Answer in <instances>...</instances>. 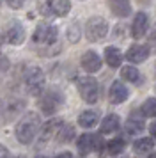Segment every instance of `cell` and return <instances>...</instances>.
<instances>
[{"instance_id":"obj_1","label":"cell","mask_w":156,"mask_h":158,"mask_svg":"<svg viewBox=\"0 0 156 158\" xmlns=\"http://www.w3.org/2000/svg\"><path fill=\"white\" fill-rule=\"evenodd\" d=\"M41 130V119L37 112H27L16 124V139L21 144H30Z\"/></svg>"},{"instance_id":"obj_2","label":"cell","mask_w":156,"mask_h":158,"mask_svg":"<svg viewBox=\"0 0 156 158\" xmlns=\"http://www.w3.org/2000/svg\"><path fill=\"white\" fill-rule=\"evenodd\" d=\"M57 36H59V30L53 25H48V23H41L37 25L32 34V41L39 46H50L57 41Z\"/></svg>"},{"instance_id":"obj_3","label":"cell","mask_w":156,"mask_h":158,"mask_svg":"<svg viewBox=\"0 0 156 158\" xmlns=\"http://www.w3.org/2000/svg\"><path fill=\"white\" fill-rule=\"evenodd\" d=\"M78 93L82 100L87 103H96L99 98V85L92 77H82L78 78Z\"/></svg>"},{"instance_id":"obj_4","label":"cell","mask_w":156,"mask_h":158,"mask_svg":"<svg viewBox=\"0 0 156 158\" xmlns=\"http://www.w3.org/2000/svg\"><path fill=\"white\" fill-rule=\"evenodd\" d=\"M23 82H25V87L30 94L34 96H39L44 87V73L41 71V68H30L27 69L25 77H23Z\"/></svg>"},{"instance_id":"obj_5","label":"cell","mask_w":156,"mask_h":158,"mask_svg":"<svg viewBox=\"0 0 156 158\" xmlns=\"http://www.w3.org/2000/svg\"><path fill=\"white\" fill-rule=\"evenodd\" d=\"M108 34V23L105 18L101 16H94L91 18L87 25H85V36L89 41H99Z\"/></svg>"},{"instance_id":"obj_6","label":"cell","mask_w":156,"mask_h":158,"mask_svg":"<svg viewBox=\"0 0 156 158\" xmlns=\"http://www.w3.org/2000/svg\"><path fill=\"white\" fill-rule=\"evenodd\" d=\"M43 15H55V16H66L71 9L69 0H43L39 6Z\"/></svg>"},{"instance_id":"obj_7","label":"cell","mask_w":156,"mask_h":158,"mask_svg":"<svg viewBox=\"0 0 156 158\" xmlns=\"http://www.w3.org/2000/svg\"><path fill=\"white\" fill-rule=\"evenodd\" d=\"M78 151L82 153V155H87V153H91V151H98L99 156H105L103 155V142H101V137L99 135H91V133H85L78 139Z\"/></svg>"},{"instance_id":"obj_8","label":"cell","mask_w":156,"mask_h":158,"mask_svg":"<svg viewBox=\"0 0 156 158\" xmlns=\"http://www.w3.org/2000/svg\"><path fill=\"white\" fill-rule=\"evenodd\" d=\"M62 105V94L57 91H48L46 94H43L39 100V107L44 114H53L57 112V108Z\"/></svg>"},{"instance_id":"obj_9","label":"cell","mask_w":156,"mask_h":158,"mask_svg":"<svg viewBox=\"0 0 156 158\" xmlns=\"http://www.w3.org/2000/svg\"><path fill=\"white\" fill-rule=\"evenodd\" d=\"M6 41L9 44H14V46H18L25 41V29H23V25L20 22H11L7 25V30H6Z\"/></svg>"},{"instance_id":"obj_10","label":"cell","mask_w":156,"mask_h":158,"mask_svg":"<svg viewBox=\"0 0 156 158\" xmlns=\"http://www.w3.org/2000/svg\"><path fill=\"white\" fill-rule=\"evenodd\" d=\"M62 124H64L62 119L55 117V119H50L44 126H41V130H39V140H41V144H46L48 140H51L53 135H57L59 130L62 128Z\"/></svg>"},{"instance_id":"obj_11","label":"cell","mask_w":156,"mask_h":158,"mask_svg":"<svg viewBox=\"0 0 156 158\" xmlns=\"http://www.w3.org/2000/svg\"><path fill=\"white\" fill-rule=\"evenodd\" d=\"M82 68H84L87 73H98L99 69H101V59H99V55L96 53V52L92 50H87L82 55Z\"/></svg>"},{"instance_id":"obj_12","label":"cell","mask_w":156,"mask_h":158,"mask_svg":"<svg viewBox=\"0 0 156 158\" xmlns=\"http://www.w3.org/2000/svg\"><path fill=\"white\" fill-rule=\"evenodd\" d=\"M147 57H149V46H146V44H133L126 52V59L133 64H140Z\"/></svg>"},{"instance_id":"obj_13","label":"cell","mask_w":156,"mask_h":158,"mask_svg":"<svg viewBox=\"0 0 156 158\" xmlns=\"http://www.w3.org/2000/svg\"><path fill=\"white\" fill-rule=\"evenodd\" d=\"M126 98H128L126 85L115 80L112 85H110V91H108V100H110V103H113V105H121L122 101H126Z\"/></svg>"},{"instance_id":"obj_14","label":"cell","mask_w":156,"mask_h":158,"mask_svg":"<svg viewBox=\"0 0 156 158\" xmlns=\"http://www.w3.org/2000/svg\"><path fill=\"white\" fill-rule=\"evenodd\" d=\"M147 25H149V18L146 13H137L133 20V25H131V34H133L135 39H140L144 37V34L147 32Z\"/></svg>"},{"instance_id":"obj_15","label":"cell","mask_w":156,"mask_h":158,"mask_svg":"<svg viewBox=\"0 0 156 158\" xmlns=\"http://www.w3.org/2000/svg\"><path fill=\"white\" fill-rule=\"evenodd\" d=\"M108 7H110V11L113 15L119 16V18H126L131 13L129 0H108Z\"/></svg>"},{"instance_id":"obj_16","label":"cell","mask_w":156,"mask_h":158,"mask_svg":"<svg viewBox=\"0 0 156 158\" xmlns=\"http://www.w3.org/2000/svg\"><path fill=\"white\" fill-rule=\"evenodd\" d=\"M98 121H99V114L96 110H85L78 115V124L84 126V128H92V126L98 124Z\"/></svg>"},{"instance_id":"obj_17","label":"cell","mask_w":156,"mask_h":158,"mask_svg":"<svg viewBox=\"0 0 156 158\" xmlns=\"http://www.w3.org/2000/svg\"><path fill=\"white\" fill-rule=\"evenodd\" d=\"M105 59H106V64L110 68H119L121 62H122V53H121L119 48L115 46H106L105 48Z\"/></svg>"},{"instance_id":"obj_18","label":"cell","mask_w":156,"mask_h":158,"mask_svg":"<svg viewBox=\"0 0 156 158\" xmlns=\"http://www.w3.org/2000/svg\"><path fill=\"white\" fill-rule=\"evenodd\" d=\"M121 126V119H119V115H115V114H110V115H106L105 119L101 121V133H113V131H117Z\"/></svg>"},{"instance_id":"obj_19","label":"cell","mask_w":156,"mask_h":158,"mask_svg":"<svg viewBox=\"0 0 156 158\" xmlns=\"http://www.w3.org/2000/svg\"><path fill=\"white\" fill-rule=\"evenodd\" d=\"M153 148H154V140H153L151 137L138 139V140H135V144H133L135 153H138V155H146L149 151H153Z\"/></svg>"},{"instance_id":"obj_20","label":"cell","mask_w":156,"mask_h":158,"mask_svg":"<svg viewBox=\"0 0 156 158\" xmlns=\"http://www.w3.org/2000/svg\"><path fill=\"white\" fill-rule=\"evenodd\" d=\"M144 119L142 117H129L126 121V131L129 133V135H138V133H142L144 131Z\"/></svg>"},{"instance_id":"obj_21","label":"cell","mask_w":156,"mask_h":158,"mask_svg":"<svg viewBox=\"0 0 156 158\" xmlns=\"http://www.w3.org/2000/svg\"><path fill=\"white\" fill-rule=\"evenodd\" d=\"M57 139H59L60 144L71 142V140L75 139V126H71V124H62V128L59 130V133H57Z\"/></svg>"},{"instance_id":"obj_22","label":"cell","mask_w":156,"mask_h":158,"mask_svg":"<svg viewBox=\"0 0 156 158\" xmlns=\"http://www.w3.org/2000/svg\"><path fill=\"white\" fill-rule=\"evenodd\" d=\"M124 148H126L124 139L117 137V139L108 140V144H106V153H108V155H119V153H122V149H124Z\"/></svg>"},{"instance_id":"obj_23","label":"cell","mask_w":156,"mask_h":158,"mask_svg":"<svg viewBox=\"0 0 156 158\" xmlns=\"http://www.w3.org/2000/svg\"><path fill=\"white\" fill-rule=\"evenodd\" d=\"M121 77L124 80H128L129 84H135V82H138V78H140V73H138V69L135 66H124L121 69Z\"/></svg>"},{"instance_id":"obj_24","label":"cell","mask_w":156,"mask_h":158,"mask_svg":"<svg viewBox=\"0 0 156 158\" xmlns=\"http://www.w3.org/2000/svg\"><path fill=\"white\" fill-rule=\"evenodd\" d=\"M142 114L144 117H156V98H147L142 103Z\"/></svg>"},{"instance_id":"obj_25","label":"cell","mask_w":156,"mask_h":158,"mask_svg":"<svg viewBox=\"0 0 156 158\" xmlns=\"http://www.w3.org/2000/svg\"><path fill=\"white\" fill-rule=\"evenodd\" d=\"M68 36H69L71 43H76V41H78V37H80V30H78L76 25H71V27H69V30H68Z\"/></svg>"},{"instance_id":"obj_26","label":"cell","mask_w":156,"mask_h":158,"mask_svg":"<svg viewBox=\"0 0 156 158\" xmlns=\"http://www.w3.org/2000/svg\"><path fill=\"white\" fill-rule=\"evenodd\" d=\"M9 69V60H7V57L0 52V73H4Z\"/></svg>"},{"instance_id":"obj_27","label":"cell","mask_w":156,"mask_h":158,"mask_svg":"<svg viewBox=\"0 0 156 158\" xmlns=\"http://www.w3.org/2000/svg\"><path fill=\"white\" fill-rule=\"evenodd\" d=\"M6 2H7V4H9L13 9H20L21 6L25 4V0H6Z\"/></svg>"},{"instance_id":"obj_28","label":"cell","mask_w":156,"mask_h":158,"mask_svg":"<svg viewBox=\"0 0 156 158\" xmlns=\"http://www.w3.org/2000/svg\"><path fill=\"white\" fill-rule=\"evenodd\" d=\"M149 44H151V46L156 50V30H153V34L149 36Z\"/></svg>"},{"instance_id":"obj_29","label":"cell","mask_w":156,"mask_h":158,"mask_svg":"<svg viewBox=\"0 0 156 158\" xmlns=\"http://www.w3.org/2000/svg\"><path fill=\"white\" fill-rule=\"evenodd\" d=\"M0 158H9V151L4 146H0Z\"/></svg>"},{"instance_id":"obj_30","label":"cell","mask_w":156,"mask_h":158,"mask_svg":"<svg viewBox=\"0 0 156 158\" xmlns=\"http://www.w3.org/2000/svg\"><path fill=\"white\" fill-rule=\"evenodd\" d=\"M149 131H151V135H153V139H156V121L149 126Z\"/></svg>"},{"instance_id":"obj_31","label":"cell","mask_w":156,"mask_h":158,"mask_svg":"<svg viewBox=\"0 0 156 158\" xmlns=\"http://www.w3.org/2000/svg\"><path fill=\"white\" fill-rule=\"evenodd\" d=\"M55 158H73V155H71V153H68V151H66V153H60V155H57Z\"/></svg>"},{"instance_id":"obj_32","label":"cell","mask_w":156,"mask_h":158,"mask_svg":"<svg viewBox=\"0 0 156 158\" xmlns=\"http://www.w3.org/2000/svg\"><path fill=\"white\" fill-rule=\"evenodd\" d=\"M149 158H156V153H153V155H149Z\"/></svg>"},{"instance_id":"obj_33","label":"cell","mask_w":156,"mask_h":158,"mask_svg":"<svg viewBox=\"0 0 156 158\" xmlns=\"http://www.w3.org/2000/svg\"><path fill=\"white\" fill-rule=\"evenodd\" d=\"M39 158H44V156H39Z\"/></svg>"},{"instance_id":"obj_34","label":"cell","mask_w":156,"mask_h":158,"mask_svg":"<svg viewBox=\"0 0 156 158\" xmlns=\"http://www.w3.org/2000/svg\"><path fill=\"white\" fill-rule=\"evenodd\" d=\"M0 4H2V0H0Z\"/></svg>"}]
</instances>
